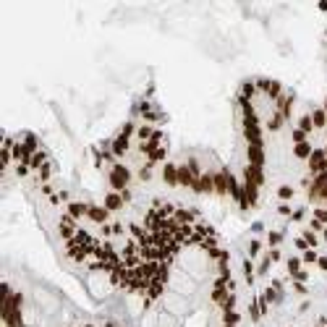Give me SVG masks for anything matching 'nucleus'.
Here are the masks:
<instances>
[{"instance_id":"f257e3e1","label":"nucleus","mask_w":327,"mask_h":327,"mask_svg":"<svg viewBox=\"0 0 327 327\" xmlns=\"http://www.w3.org/2000/svg\"><path fill=\"white\" fill-rule=\"evenodd\" d=\"M113 183H115V186H123V183H126V170H123V168H118L115 173H113Z\"/></svg>"},{"instance_id":"f03ea898","label":"nucleus","mask_w":327,"mask_h":327,"mask_svg":"<svg viewBox=\"0 0 327 327\" xmlns=\"http://www.w3.org/2000/svg\"><path fill=\"white\" fill-rule=\"evenodd\" d=\"M322 165H324V162H322V154H314V157H311V168H314V170H319Z\"/></svg>"},{"instance_id":"7ed1b4c3","label":"nucleus","mask_w":327,"mask_h":327,"mask_svg":"<svg viewBox=\"0 0 327 327\" xmlns=\"http://www.w3.org/2000/svg\"><path fill=\"white\" fill-rule=\"evenodd\" d=\"M296 154H301V157H306V154H309V147H306V144H301L298 149H296Z\"/></svg>"},{"instance_id":"20e7f679","label":"nucleus","mask_w":327,"mask_h":327,"mask_svg":"<svg viewBox=\"0 0 327 327\" xmlns=\"http://www.w3.org/2000/svg\"><path fill=\"white\" fill-rule=\"evenodd\" d=\"M118 204H121V199H118V196H107V207H118Z\"/></svg>"},{"instance_id":"39448f33","label":"nucleus","mask_w":327,"mask_h":327,"mask_svg":"<svg viewBox=\"0 0 327 327\" xmlns=\"http://www.w3.org/2000/svg\"><path fill=\"white\" fill-rule=\"evenodd\" d=\"M314 123L322 126V123H324V115H322V113H314Z\"/></svg>"}]
</instances>
